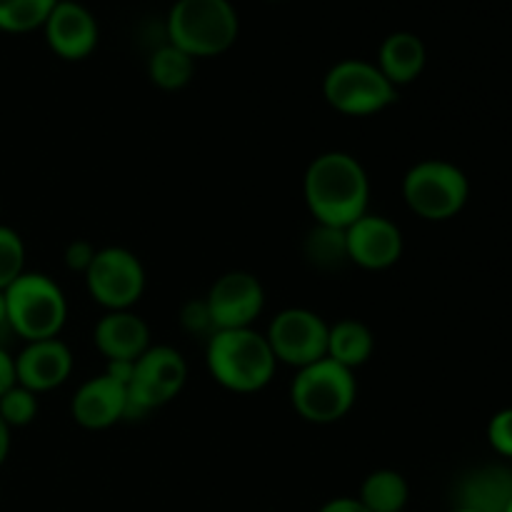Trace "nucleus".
<instances>
[{"label": "nucleus", "instance_id": "nucleus-26", "mask_svg": "<svg viewBox=\"0 0 512 512\" xmlns=\"http://www.w3.org/2000/svg\"><path fill=\"white\" fill-rule=\"evenodd\" d=\"M488 440L500 455L512 458V408L500 410L488 425Z\"/></svg>", "mask_w": 512, "mask_h": 512}, {"label": "nucleus", "instance_id": "nucleus-30", "mask_svg": "<svg viewBox=\"0 0 512 512\" xmlns=\"http://www.w3.org/2000/svg\"><path fill=\"white\" fill-rule=\"evenodd\" d=\"M318 512H368L358 498H333L323 505Z\"/></svg>", "mask_w": 512, "mask_h": 512}, {"label": "nucleus", "instance_id": "nucleus-4", "mask_svg": "<svg viewBox=\"0 0 512 512\" xmlns=\"http://www.w3.org/2000/svg\"><path fill=\"white\" fill-rule=\"evenodd\" d=\"M3 293L10 333L25 343L58 338L68 320V300L53 278L25 270Z\"/></svg>", "mask_w": 512, "mask_h": 512}, {"label": "nucleus", "instance_id": "nucleus-9", "mask_svg": "<svg viewBox=\"0 0 512 512\" xmlns=\"http://www.w3.org/2000/svg\"><path fill=\"white\" fill-rule=\"evenodd\" d=\"M85 288L90 298L110 310H133L145 293V268L128 248H100L85 270Z\"/></svg>", "mask_w": 512, "mask_h": 512}, {"label": "nucleus", "instance_id": "nucleus-14", "mask_svg": "<svg viewBox=\"0 0 512 512\" xmlns=\"http://www.w3.org/2000/svg\"><path fill=\"white\" fill-rule=\"evenodd\" d=\"M13 363L15 383L33 390L35 395L60 388L73 373V353L60 338L25 343Z\"/></svg>", "mask_w": 512, "mask_h": 512}, {"label": "nucleus", "instance_id": "nucleus-13", "mask_svg": "<svg viewBox=\"0 0 512 512\" xmlns=\"http://www.w3.org/2000/svg\"><path fill=\"white\" fill-rule=\"evenodd\" d=\"M45 43L58 58L85 60L98 48L100 28L95 15L75 0H58L43 23Z\"/></svg>", "mask_w": 512, "mask_h": 512}, {"label": "nucleus", "instance_id": "nucleus-28", "mask_svg": "<svg viewBox=\"0 0 512 512\" xmlns=\"http://www.w3.org/2000/svg\"><path fill=\"white\" fill-rule=\"evenodd\" d=\"M95 253H98V248H95L93 243H88V240H75V243H70L68 248H65V265H68L70 270H75V273L85 275V270L93 263Z\"/></svg>", "mask_w": 512, "mask_h": 512}, {"label": "nucleus", "instance_id": "nucleus-11", "mask_svg": "<svg viewBox=\"0 0 512 512\" xmlns=\"http://www.w3.org/2000/svg\"><path fill=\"white\" fill-rule=\"evenodd\" d=\"M203 300L210 320H213L215 333L218 330L253 328V323L265 308V288L258 275L245 273V270H230L210 285Z\"/></svg>", "mask_w": 512, "mask_h": 512}, {"label": "nucleus", "instance_id": "nucleus-1", "mask_svg": "<svg viewBox=\"0 0 512 512\" xmlns=\"http://www.w3.org/2000/svg\"><path fill=\"white\" fill-rule=\"evenodd\" d=\"M303 198L315 223L345 230L368 213V170L345 150L320 153L305 170Z\"/></svg>", "mask_w": 512, "mask_h": 512}, {"label": "nucleus", "instance_id": "nucleus-7", "mask_svg": "<svg viewBox=\"0 0 512 512\" xmlns=\"http://www.w3.org/2000/svg\"><path fill=\"white\" fill-rule=\"evenodd\" d=\"M325 103L350 118H365L388 110L398 100V88L368 60L348 58L335 63L323 80Z\"/></svg>", "mask_w": 512, "mask_h": 512}, {"label": "nucleus", "instance_id": "nucleus-17", "mask_svg": "<svg viewBox=\"0 0 512 512\" xmlns=\"http://www.w3.org/2000/svg\"><path fill=\"white\" fill-rule=\"evenodd\" d=\"M455 508L473 512H505L512 500V470L505 465H480L455 483Z\"/></svg>", "mask_w": 512, "mask_h": 512}, {"label": "nucleus", "instance_id": "nucleus-8", "mask_svg": "<svg viewBox=\"0 0 512 512\" xmlns=\"http://www.w3.org/2000/svg\"><path fill=\"white\" fill-rule=\"evenodd\" d=\"M188 380V363L180 350L170 345H150L135 360L133 378L128 383V410L125 420L145 418L180 395Z\"/></svg>", "mask_w": 512, "mask_h": 512}, {"label": "nucleus", "instance_id": "nucleus-3", "mask_svg": "<svg viewBox=\"0 0 512 512\" xmlns=\"http://www.w3.org/2000/svg\"><path fill=\"white\" fill-rule=\"evenodd\" d=\"M240 33V20L230 0H175L165 18V40L190 58L228 53Z\"/></svg>", "mask_w": 512, "mask_h": 512}, {"label": "nucleus", "instance_id": "nucleus-6", "mask_svg": "<svg viewBox=\"0 0 512 512\" xmlns=\"http://www.w3.org/2000/svg\"><path fill=\"white\" fill-rule=\"evenodd\" d=\"M470 198L468 175L448 160L415 163L403 178V200L418 218L443 223L455 218Z\"/></svg>", "mask_w": 512, "mask_h": 512}, {"label": "nucleus", "instance_id": "nucleus-32", "mask_svg": "<svg viewBox=\"0 0 512 512\" xmlns=\"http://www.w3.org/2000/svg\"><path fill=\"white\" fill-rule=\"evenodd\" d=\"M10 333V325H8V308H5V293L0 290V335Z\"/></svg>", "mask_w": 512, "mask_h": 512}, {"label": "nucleus", "instance_id": "nucleus-12", "mask_svg": "<svg viewBox=\"0 0 512 512\" xmlns=\"http://www.w3.org/2000/svg\"><path fill=\"white\" fill-rule=\"evenodd\" d=\"M350 263L363 270H388L403 258V233L393 220L365 213L345 228Z\"/></svg>", "mask_w": 512, "mask_h": 512}, {"label": "nucleus", "instance_id": "nucleus-2", "mask_svg": "<svg viewBox=\"0 0 512 512\" xmlns=\"http://www.w3.org/2000/svg\"><path fill=\"white\" fill-rule=\"evenodd\" d=\"M205 365L218 385L248 395L263 390L275 378V360L268 338L255 328L218 330L205 345Z\"/></svg>", "mask_w": 512, "mask_h": 512}, {"label": "nucleus", "instance_id": "nucleus-22", "mask_svg": "<svg viewBox=\"0 0 512 512\" xmlns=\"http://www.w3.org/2000/svg\"><path fill=\"white\" fill-rule=\"evenodd\" d=\"M195 58L170 45L168 40L160 43L148 58V78L160 90H180L193 80Z\"/></svg>", "mask_w": 512, "mask_h": 512}, {"label": "nucleus", "instance_id": "nucleus-19", "mask_svg": "<svg viewBox=\"0 0 512 512\" xmlns=\"http://www.w3.org/2000/svg\"><path fill=\"white\" fill-rule=\"evenodd\" d=\"M375 335L365 323L355 318L338 320L328 330V358L343 368L355 370L373 358Z\"/></svg>", "mask_w": 512, "mask_h": 512}, {"label": "nucleus", "instance_id": "nucleus-16", "mask_svg": "<svg viewBox=\"0 0 512 512\" xmlns=\"http://www.w3.org/2000/svg\"><path fill=\"white\" fill-rule=\"evenodd\" d=\"M95 348L105 360H135L150 348V328L133 310H110L93 330Z\"/></svg>", "mask_w": 512, "mask_h": 512}, {"label": "nucleus", "instance_id": "nucleus-21", "mask_svg": "<svg viewBox=\"0 0 512 512\" xmlns=\"http://www.w3.org/2000/svg\"><path fill=\"white\" fill-rule=\"evenodd\" d=\"M303 255L320 273H338L350 263L345 230L315 223V228L303 240Z\"/></svg>", "mask_w": 512, "mask_h": 512}, {"label": "nucleus", "instance_id": "nucleus-24", "mask_svg": "<svg viewBox=\"0 0 512 512\" xmlns=\"http://www.w3.org/2000/svg\"><path fill=\"white\" fill-rule=\"evenodd\" d=\"M38 410V395L18 383L0 395V418L5 420V425H8L10 430L25 428V425L33 423V420L38 418Z\"/></svg>", "mask_w": 512, "mask_h": 512}, {"label": "nucleus", "instance_id": "nucleus-18", "mask_svg": "<svg viewBox=\"0 0 512 512\" xmlns=\"http://www.w3.org/2000/svg\"><path fill=\"white\" fill-rule=\"evenodd\" d=\"M425 63H428V50H425L423 40L408 30H398L383 40L375 65L395 88H400V85H410L413 80H418L425 70Z\"/></svg>", "mask_w": 512, "mask_h": 512}, {"label": "nucleus", "instance_id": "nucleus-27", "mask_svg": "<svg viewBox=\"0 0 512 512\" xmlns=\"http://www.w3.org/2000/svg\"><path fill=\"white\" fill-rule=\"evenodd\" d=\"M180 323H183V328L193 335H205V338H210V335L215 333L213 320H210L208 308H205V300H193V303L185 305L183 313H180Z\"/></svg>", "mask_w": 512, "mask_h": 512}, {"label": "nucleus", "instance_id": "nucleus-29", "mask_svg": "<svg viewBox=\"0 0 512 512\" xmlns=\"http://www.w3.org/2000/svg\"><path fill=\"white\" fill-rule=\"evenodd\" d=\"M15 385V363L13 355L0 345V395Z\"/></svg>", "mask_w": 512, "mask_h": 512}, {"label": "nucleus", "instance_id": "nucleus-34", "mask_svg": "<svg viewBox=\"0 0 512 512\" xmlns=\"http://www.w3.org/2000/svg\"><path fill=\"white\" fill-rule=\"evenodd\" d=\"M505 512H512V500H510V505H508V510H505Z\"/></svg>", "mask_w": 512, "mask_h": 512}, {"label": "nucleus", "instance_id": "nucleus-25", "mask_svg": "<svg viewBox=\"0 0 512 512\" xmlns=\"http://www.w3.org/2000/svg\"><path fill=\"white\" fill-rule=\"evenodd\" d=\"M25 273V243L18 230L0 225V290L10 288Z\"/></svg>", "mask_w": 512, "mask_h": 512}, {"label": "nucleus", "instance_id": "nucleus-33", "mask_svg": "<svg viewBox=\"0 0 512 512\" xmlns=\"http://www.w3.org/2000/svg\"><path fill=\"white\" fill-rule=\"evenodd\" d=\"M450 512H473V510H463V508H453Z\"/></svg>", "mask_w": 512, "mask_h": 512}, {"label": "nucleus", "instance_id": "nucleus-31", "mask_svg": "<svg viewBox=\"0 0 512 512\" xmlns=\"http://www.w3.org/2000/svg\"><path fill=\"white\" fill-rule=\"evenodd\" d=\"M10 433H13V430H10L8 425H5V420L0 418V465H3L10 455Z\"/></svg>", "mask_w": 512, "mask_h": 512}, {"label": "nucleus", "instance_id": "nucleus-5", "mask_svg": "<svg viewBox=\"0 0 512 512\" xmlns=\"http://www.w3.org/2000/svg\"><path fill=\"white\" fill-rule=\"evenodd\" d=\"M358 398V383L353 370L335 360L323 358L300 368L290 385V403L295 413L313 425H333L353 410Z\"/></svg>", "mask_w": 512, "mask_h": 512}, {"label": "nucleus", "instance_id": "nucleus-15", "mask_svg": "<svg viewBox=\"0 0 512 512\" xmlns=\"http://www.w3.org/2000/svg\"><path fill=\"white\" fill-rule=\"evenodd\" d=\"M128 388L108 373L85 380L70 403L73 420L85 430H108L125 420Z\"/></svg>", "mask_w": 512, "mask_h": 512}, {"label": "nucleus", "instance_id": "nucleus-10", "mask_svg": "<svg viewBox=\"0 0 512 512\" xmlns=\"http://www.w3.org/2000/svg\"><path fill=\"white\" fill-rule=\"evenodd\" d=\"M328 330L330 325L313 310L285 308L268 325L265 338L278 363L300 370L328 358Z\"/></svg>", "mask_w": 512, "mask_h": 512}, {"label": "nucleus", "instance_id": "nucleus-23", "mask_svg": "<svg viewBox=\"0 0 512 512\" xmlns=\"http://www.w3.org/2000/svg\"><path fill=\"white\" fill-rule=\"evenodd\" d=\"M58 0H0V30L23 35L43 28Z\"/></svg>", "mask_w": 512, "mask_h": 512}, {"label": "nucleus", "instance_id": "nucleus-20", "mask_svg": "<svg viewBox=\"0 0 512 512\" xmlns=\"http://www.w3.org/2000/svg\"><path fill=\"white\" fill-rule=\"evenodd\" d=\"M358 500L368 512H405V505L410 500V485L398 470H373L360 485Z\"/></svg>", "mask_w": 512, "mask_h": 512}]
</instances>
